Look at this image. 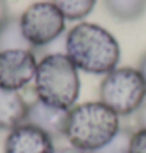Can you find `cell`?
I'll list each match as a JSON object with an SVG mask.
<instances>
[{
	"mask_svg": "<svg viewBox=\"0 0 146 153\" xmlns=\"http://www.w3.org/2000/svg\"><path fill=\"white\" fill-rule=\"evenodd\" d=\"M66 55L90 74H109L118 66L121 49L116 38L98 24L82 22L72 27L66 36Z\"/></svg>",
	"mask_w": 146,
	"mask_h": 153,
	"instance_id": "1",
	"label": "cell"
},
{
	"mask_svg": "<svg viewBox=\"0 0 146 153\" xmlns=\"http://www.w3.org/2000/svg\"><path fill=\"white\" fill-rule=\"evenodd\" d=\"M120 117L101 101L82 103L69 109L65 137L76 149L93 153L120 131Z\"/></svg>",
	"mask_w": 146,
	"mask_h": 153,
	"instance_id": "2",
	"label": "cell"
},
{
	"mask_svg": "<svg viewBox=\"0 0 146 153\" xmlns=\"http://www.w3.org/2000/svg\"><path fill=\"white\" fill-rule=\"evenodd\" d=\"M35 92L43 103L72 109L80 93L79 70L66 54H49L38 63Z\"/></svg>",
	"mask_w": 146,
	"mask_h": 153,
	"instance_id": "3",
	"label": "cell"
},
{
	"mask_svg": "<svg viewBox=\"0 0 146 153\" xmlns=\"http://www.w3.org/2000/svg\"><path fill=\"white\" fill-rule=\"evenodd\" d=\"M101 103L109 106L118 117L131 115L143 106L146 100V84L138 70L115 68L105 74L101 84Z\"/></svg>",
	"mask_w": 146,
	"mask_h": 153,
	"instance_id": "4",
	"label": "cell"
},
{
	"mask_svg": "<svg viewBox=\"0 0 146 153\" xmlns=\"http://www.w3.org/2000/svg\"><path fill=\"white\" fill-rule=\"evenodd\" d=\"M19 21L22 35L33 49L44 48L55 41L66 27L65 16L54 2L32 3L21 14Z\"/></svg>",
	"mask_w": 146,
	"mask_h": 153,
	"instance_id": "5",
	"label": "cell"
},
{
	"mask_svg": "<svg viewBox=\"0 0 146 153\" xmlns=\"http://www.w3.org/2000/svg\"><path fill=\"white\" fill-rule=\"evenodd\" d=\"M38 62L29 49L0 52V88L19 92L35 81Z\"/></svg>",
	"mask_w": 146,
	"mask_h": 153,
	"instance_id": "6",
	"label": "cell"
},
{
	"mask_svg": "<svg viewBox=\"0 0 146 153\" xmlns=\"http://www.w3.org/2000/svg\"><path fill=\"white\" fill-rule=\"evenodd\" d=\"M54 139L30 123H22L8 133L3 153H55Z\"/></svg>",
	"mask_w": 146,
	"mask_h": 153,
	"instance_id": "7",
	"label": "cell"
},
{
	"mask_svg": "<svg viewBox=\"0 0 146 153\" xmlns=\"http://www.w3.org/2000/svg\"><path fill=\"white\" fill-rule=\"evenodd\" d=\"M69 109H61L43 103L41 100H35L29 104L25 123H30L33 126L43 129L52 139L65 137L66 126H68Z\"/></svg>",
	"mask_w": 146,
	"mask_h": 153,
	"instance_id": "8",
	"label": "cell"
},
{
	"mask_svg": "<svg viewBox=\"0 0 146 153\" xmlns=\"http://www.w3.org/2000/svg\"><path fill=\"white\" fill-rule=\"evenodd\" d=\"M29 104L16 90L0 88V131H11L25 123Z\"/></svg>",
	"mask_w": 146,
	"mask_h": 153,
	"instance_id": "9",
	"label": "cell"
},
{
	"mask_svg": "<svg viewBox=\"0 0 146 153\" xmlns=\"http://www.w3.org/2000/svg\"><path fill=\"white\" fill-rule=\"evenodd\" d=\"M14 49H29L33 48L22 35L21 21L19 18H11L5 22V25L0 29V52L3 51H14Z\"/></svg>",
	"mask_w": 146,
	"mask_h": 153,
	"instance_id": "10",
	"label": "cell"
},
{
	"mask_svg": "<svg viewBox=\"0 0 146 153\" xmlns=\"http://www.w3.org/2000/svg\"><path fill=\"white\" fill-rule=\"evenodd\" d=\"M107 11L118 21H135L146 11V0H104Z\"/></svg>",
	"mask_w": 146,
	"mask_h": 153,
	"instance_id": "11",
	"label": "cell"
},
{
	"mask_svg": "<svg viewBox=\"0 0 146 153\" xmlns=\"http://www.w3.org/2000/svg\"><path fill=\"white\" fill-rule=\"evenodd\" d=\"M65 19L68 21H80L93 11L96 0H52Z\"/></svg>",
	"mask_w": 146,
	"mask_h": 153,
	"instance_id": "12",
	"label": "cell"
},
{
	"mask_svg": "<svg viewBox=\"0 0 146 153\" xmlns=\"http://www.w3.org/2000/svg\"><path fill=\"white\" fill-rule=\"evenodd\" d=\"M132 134L134 133L129 128H120V131L113 136V139L109 140L102 149H99L93 153H129Z\"/></svg>",
	"mask_w": 146,
	"mask_h": 153,
	"instance_id": "13",
	"label": "cell"
},
{
	"mask_svg": "<svg viewBox=\"0 0 146 153\" xmlns=\"http://www.w3.org/2000/svg\"><path fill=\"white\" fill-rule=\"evenodd\" d=\"M129 153H146V129L140 128L132 134Z\"/></svg>",
	"mask_w": 146,
	"mask_h": 153,
	"instance_id": "14",
	"label": "cell"
},
{
	"mask_svg": "<svg viewBox=\"0 0 146 153\" xmlns=\"http://www.w3.org/2000/svg\"><path fill=\"white\" fill-rule=\"evenodd\" d=\"M10 19V11L7 0H0V29L5 25V22Z\"/></svg>",
	"mask_w": 146,
	"mask_h": 153,
	"instance_id": "15",
	"label": "cell"
},
{
	"mask_svg": "<svg viewBox=\"0 0 146 153\" xmlns=\"http://www.w3.org/2000/svg\"><path fill=\"white\" fill-rule=\"evenodd\" d=\"M137 123H138L140 128L146 129V101H145L143 106L140 107L138 112H137Z\"/></svg>",
	"mask_w": 146,
	"mask_h": 153,
	"instance_id": "16",
	"label": "cell"
},
{
	"mask_svg": "<svg viewBox=\"0 0 146 153\" xmlns=\"http://www.w3.org/2000/svg\"><path fill=\"white\" fill-rule=\"evenodd\" d=\"M138 71H140V74H142V77H143V81H145V84H146V54L143 55L142 59H140Z\"/></svg>",
	"mask_w": 146,
	"mask_h": 153,
	"instance_id": "17",
	"label": "cell"
},
{
	"mask_svg": "<svg viewBox=\"0 0 146 153\" xmlns=\"http://www.w3.org/2000/svg\"><path fill=\"white\" fill-rule=\"evenodd\" d=\"M55 153H87V152H82V150H79V149L71 145V147H61V149H57Z\"/></svg>",
	"mask_w": 146,
	"mask_h": 153,
	"instance_id": "18",
	"label": "cell"
}]
</instances>
